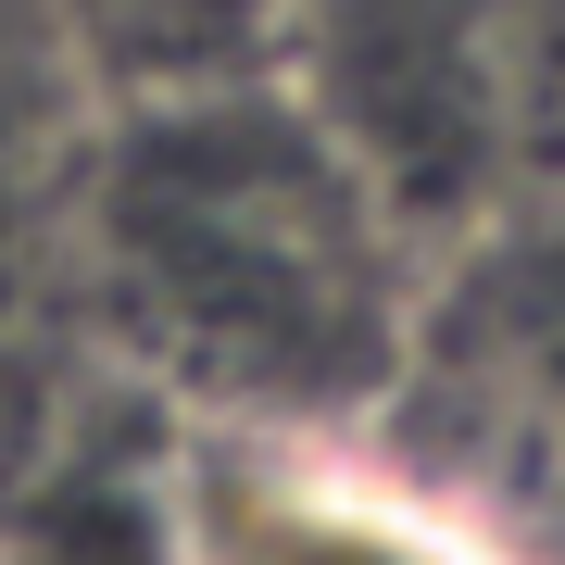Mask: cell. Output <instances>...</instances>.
<instances>
[{"instance_id": "6da1fadb", "label": "cell", "mask_w": 565, "mask_h": 565, "mask_svg": "<svg viewBox=\"0 0 565 565\" xmlns=\"http://www.w3.org/2000/svg\"><path fill=\"white\" fill-rule=\"evenodd\" d=\"M151 565H527L440 490L340 452L327 427L226 415L151 490Z\"/></svg>"}]
</instances>
